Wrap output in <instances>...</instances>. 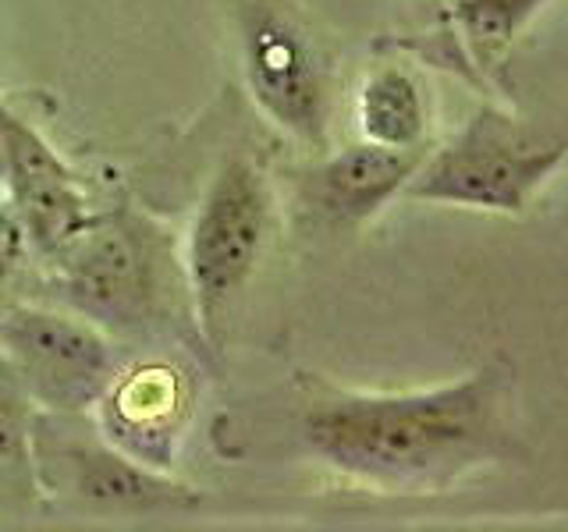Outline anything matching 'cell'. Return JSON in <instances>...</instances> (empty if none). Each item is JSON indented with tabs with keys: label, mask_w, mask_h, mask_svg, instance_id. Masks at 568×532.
<instances>
[{
	"label": "cell",
	"mask_w": 568,
	"mask_h": 532,
	"mask_svg": "<svg viewBox=\"0 0 568 532\" xmlns=\"http://www.w3.org/2000/svg\"><path fill=\"white\" fill-rule=\"evenodd\" d=\"M82 416L36 412L32 419V461L40 487L64 490L75 501L103 508H156L178 497L168 472H153L124 458L100 437V430L82 433Z\"/></svg>",
	"instance_id": "7"
},
{
	"label": "cell",
	"mask_w": 568,
	"mask_h": 532,
	"mask_svg": "<svg viewBox=\"0 0 568 532\" xmlns=\"http://www.w3.org/2000/svg\"><path fill=\"white\" fill-rule=\"evenodd\" d=\"M32 419L36 405L0 359V519H22L43 490L32 461Z\"/></svg>",
	"instance_id": "11"
},
{
	"label": "cell",
	"mask_w": 568,
	"mask_h": 532,
	"mask_svg": "<svg viewBox=\"0 0 568 532\" xmlns=\"http://www.w3.org/2000/svg\"><path fill=\"white\" fill-rule=\"evenodd\" d=\"M50 259L71 309L111 330H142L171 306L174 248L132 209L100 213Z\"/></svg>",
	"instance_id": "2"
},
{
	"label": "cell",
	"mask_w": 568,
	"mask_h": 532,
	"mask_svg": "<svg viewBox=\"0 0 568 532\" xmlns=\"http://www.w3.org/2000/svg\"><path fill=\"white\" fill-rule=\"evenodd\" d=\"M26 248H29V238L22 231V221H18L14 206L4 195V200H0V280L18 270V263L26 259Z\"/></svg>",
	"instance_id": "13"
},
{
	"label": "cell",
	"mask_w": 568,
	"mask_h": 532,
	"mask_svg": "<svg viewBox=\"0 0 568 532\" xmlns=\"http://www.w3.org/2000/svg\"><path fill=\"white\" fill-rule=\"evenodd\" d=\"M0 359L43 412L85 416L97 408L118 359L93 319L18 306L0 316Z\"/></svg>",
	"instance_id": "5"
},
{
	"label": "cell",
	"mask_w": 568,
	"mask_h": 532,
	"mask_svg": "<svg viewBox=\"0 0 568 532\" xmlns=\"http://www.w3.org/2000/svg\"><path fill=\"white\" fill-rule=\"evenodd\" d=\"M355 121L363 142L384 150H426L430 96L405 64H377L355 93Z\"/></svg>",
	"instance_id": "10"
},
{
	"label": "cell",
	"mask_w": 568,
	"mask_h": 532,
	"mask_svg": "<svg viewBox=\"0 0 568 532\" xmlns=\"http://www.w3.org/2000/svg\"><path fill=\"white\" fill-rule=\"evenodd\" d=\"M426 150H384L359 142L327 156L313 174V203L334 224H366L398 200Z\"/></svg>",
	"instance_id": "9"
},
{
	"label": "cell",
	"mask_w": 568,
	"mask_h": 532,
	"mask_svg": "<svg viewBox=\"0 0 568 532\" xmlns=\"http://www.w3.org/2000/svg\"><path fill=\"white\" fill-rule=\"evenodd\" d=\"M550 0H452L455 29L479 68H494Z\"/></svg>",
	"instance_id": "12"
},
{
	"label": "cell",
	"mask_w": 568,
	"mask_h": 532,
	"mask_svg": "<svg viewBox=\"0 0 568 532\" xmlns=\"http://www.w3.org/2000/svg\"><path fill=\"white\" fill-rule=\"evenodd\" d=\"M565 160L561 135L547 139L519 117L479 106L448 146L419 160L405 195L484 213H526Z\"/></svg>",
	"instance_id": "3"
},
{
	"label": "cell",
	"mask_w": 568,
	"mask_h": 532,
	"mask_svg": "<svg viewBox=\"0 0 568 532\" xmlns=\"http://www.w3.org/2000/svg\"><path fill=\"white\" fill-rule=\"evenodd\" d=\"M505 408L494 369L390 395L324 390L302 419V437L327 469L359 487L440 493L505 448Z\"/></svg>",
	"instance_id": "1"
},
{
	"label": "cell",
	"mask_w": 568,
	"mask_h": 532,
	"mask_svg": "<svg viewBox=\"0 0 568 532\" xmlns=\"http://www.w3.org/2000/svg\"><path fill=\"white\" fill-rule=\"evenodd\" d=\"M271 185L248 156L235 153L213 171L189 227L182 259L195 324L203 327L213 348H221L227 316L256 277L271 238Z\"/></svg>",
	"instance_id": "4"
},
{
	"label": "cell",
	"mask_w": 568,
	"mask_h": 532,
	"mask_svg": "<svg viewBox=\"0 0 568 532\" xmlns=\"http://www.w3.org/2000/svg\"><path fill=\"white\" fill-rule=\"evenodd\" d=\"M242 68L248 96L284 135L327 150V68L310 29L281 0H256L245 8Z\"/></svg>",
	"instance_id": "6"
},
{
	"label": "cell",
	"mask_w": 568,
	"mask_h": 532,
	"mask_svg": "<svg viewBox=\"0 0 568 532\" xmlns=\"http://www.w3.org/2000/svg\"><path fill=\"white\" fill-rule=\"evenodd\" d=\"M192 372L153 355L114 372L97 401V430L124 458L171 472L192 419Z\"/></svg>",
	"instance_id": "8"
}]
</instances>
